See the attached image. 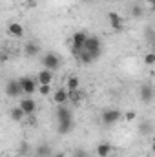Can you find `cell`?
Masks as SVG:
<instances>
[{
  "mask_svg": "<svg viewBox=\"0 0 155 157\" xmlns=\"http://www.w3.org/2000/svg\"><path fill=\"white\" fill-rule=\"evenodd\" d=\"M144 62H146L148 66H153V64H155V55H153V53H148V55L144 57Z\"/></svg>",
  "mask_w": 155,
  "mask_h": 157,
  "instance_id": "603a6c76",
  "label": "cell"
},
{
  "mask_svg": "<svg viewBox=\"0 0 155 157\" xmlns=\"http://www.w3.org/2000/svg\"><path fill=\"white\" fill-rule=\"evenodd\" d=\"M9 117H11V121H15V122H20V121L26 119V115H24L22 108L17 106V108H11V110H9Z\"/></svg>",
  "mask_w": 155,
  "mask_h": 157,
  "instance_id": "2e32d148",
  "label": "cell"
},
{
  "mask_svg": "<svg viewBox=\"0 0 155 157\" xmlns=\"http://www.w3.org/2000/svg\"><path fill=\"white\" fill-rule=\"evenodd\" d=\"M131 15H133L135 18H141V17H142V7H141V6H133V7H131Z\"/></svg>",
  "mask_w": 155,
  "mask_h": 157,
  "instance_id": "7402d4cb",
  "label": "cell"
},
{
  "mask_svg": "<svg viewBox=\"0 0 155 157\" xmlns=\"http://www.w3.org/2000/svg\"><path fill=\"white\" fill-rule=\"evenodd\" d=\"M146 37H148V40H150V42L153 40V29H152V28H148V29H146Z\"/></svg>",
  "mask_w": 155,
  "mask_h": 157,
  "instance_id": "d4e9b609",
  "label": "cell"
},
{
  "mask_svg": "<svg viewBox=\"0 0 155 157\" xmlns=\"http://www.w3.org/2000/svg\"><path fill=\"white\" fill-rule=\"evenodd\" d=\"M108 18H110V24H112V28L117 29V31H120L122 28H124V20H122V17L115 13V11H112L110 15H108Z\"/></svg>",
  "mask_w": 155,
  "mask_h": 157,
  "instance_id": "8fae6325",
  "label": "cell"
},
{
  "mask_svg": "<svg viewBox=\"0 0 155 157\" xmlns=\"http://www.w3.org/2000/svg\"><path fill=\"white\" fill-rule=\"evenodd\" d=\"M37 90H39V93L42 95V97H47V95H51V93H53L51 84H37Z\"/></svg>",
  "mask_w": 155,
  "mask_h": 157,
  "instance_id": "d6986e66",
  "label": "cell"
},
{
  "mask_svg": "<svg viewBox=\"0 0 155 157\" xmlns=\"http://www.w3.org/2000/svg\"><path fill=\"white\" fill-rule=\"evenodd\" d=\"M53 102H55L57 106H60V104H68V90H66V88H59V90H55V91H53Z\"/></svg>",
  "mask_w": 155,
  "mask_h": 157,
  "instance_id": "ba28073f",
  "label": "cell"
},
{
  "mask_svg": "<svg viewBox=\"0 0 155 157\" xmlns=\"http://www.w3.org/2000/svg\"><path fill=\"white\" fill-rule=\"evenodd\" d=\"M133 119H135V112H128V113H126V121H128V122H131Z\"/></svg>",
  "mask_w": 155,
  "mask_h": 157,
  "instance_id": "484cf974",
  "label": "cell"
},
{
  "mask_svg": "<svg viewBox=\"0 0 155 157\" xmlns=\"http://www.w3.org/2000/svg\"><path fill=\"white\" fill-rule=\"evenodd\" d=\"M139 132L142 133V135H150L152 133V122H141V126H139Z\"/></svg>",
  "mask_w": 155,
  "mask_h": 157,
  "instance_id": "44dd1931",
  "label": "cell"
},
{
  "mask_svg": "<svg viewBox=\"0 0 155 157\" xmlns=\"http://www.w3.org/2000/svg\"><path fill=\"white\" fill-rule=\"evenodd\" d=\"M152 99H153V88H152V84H144V86H141V101H144V102H152Z\"/></svg>",
  "mask_w": 155,
  "mask_h": 157,
  "instance_id": "7c38bea8",
  "label": "cell"
},
{
  "mask_svg": "<svg viewBox=\"0 0 155 157\" xmlns=\"http://www.w3.org/2000/svg\"><path fill=\"white\" fill-rule=\"evenodd\" d=\"M78 84H80V82H78V77L77 75H71V77L68 78V88H66V90H68V91L78 90Z\"/></svg>",
  "mask_w": 155,
  "mask_h": 157,
  "instance_id": "ffe728a7",
  "label": "cell"
},
{
  "mask_svg": "<svg viewBox=\"0 0 155 157\" xmlns=\"http://www.w3.org/2000/svg\"><path fill=\"white\" fill-rule=\"evenodd\" d=\"M51 157H66V154H64V152H55Z\"/></svg>",
  "mask_w": 155,
  "mask_h": 157,
  "instance_id": "83f0119b",
  "label": "cell"
},
{
  "mask_svg": "<svg viewBox=\"0 0 155 157\" xmlns=\"http://www.w3.org/2000/svg\"><path fill=\"white\" fill-rule=\"evenodd\" d=\"M28 150H29L28 144H22V146H20V154H22V155H28Z\"/></svg>",
  "mask_w": 155,
  "mask_h": 157,
  "instance_id": "4316f807",
  "label": "cell"
},
{
  "mask_svg": "<svg viewBox=\"0 0 155 157\" xmlns=\"http://www.w3.org/2000/svg\"><path fill=\"white\" fill-rule=\"evenodd\" d=\"M88 39V35L84 33V31H77V33H73V37H71V53L77 57V53L82 49V46H84V42Z\"/></svg>",
  "mask_w": 155,
  "mask_h": 157,
  "instance_id": "277c9868",
  "label": "cell"
},
{
  "mask_svg": "<svg viewBox=\"0 0 155 157\" xmlns=\"http://www.w3.org/2000/svg\"><path fill=\"white\" fill-rule=\"evenodd\" d=\"M37 84H51L53 82V71L49 70H40L39 75H37Z\"/></svg>",
  "mask_w": 155,
  "mask_h": 157,
  "instance_id": "4fadbf2b",
  "label": "cell"
},
{
  "mask_svg": "<svg viewBox=\"0 0 155 157\" xmlns=\"http://www.w3.org/2000/svg\"><path fill=\"white\" fill-rule=\"evenodd\" d=\"M6 93H7L9 97H20V95H22V86H20V82H18V80H9V82L6 84Z\"/></svg>",
  "mask_w": 155,
  "mask_h": 157,
  "instance_id": "52a82bcc",
  "label": "cell"
},
{
  "mask_svg": "<svg viewBox=\"0 0 155 157\" xmlns=\"http://www.w3.org/2000/svg\"><path fill=\"white\" fill-rule=\"evenodd\" d=\"M112 154V144L110 143H100L97 144V155L99 157H108Z\"/></svg>",
  "mask_w": 155,
  "mask_h": 157,
  "instance_id": "e0dca14e",
  "label": "cell"
},
{
  "mask_svg": "<svg viewBox=\"0 0 155 157\" xmlns=\"http://www.w3.org/2000/svg\"><path fill=\"white\" fill-rule=\"evenodd\" d=\"M40 64L44 66V70H49V71H57L60 68V57L55 55V53H46L42 59H40Z\"/></svg>",
  "mask_w": 155,
  "mask_h": 157,
  "instance_id": "7a4b0ae2",
  "label": "cell"
},
{
  "mask_svg": "<svg viewBox=\"0 0 155 157\" xmlns=\"http://www.w3.org/2000/svg\"><path fill=\"white\" fill-rule=\"evenodd\" d=\"M120 117H122V113L119 112V110H115V108H108V110H104L102 112V124L104 126H113V124H117L119 121H120Z\"/></svg>",
  "mask_w": 155,
  "mask_h": 157,
  "instance_id": "3957f363",
  "label": "cell"
},
{
  "mask_svg": "<svg viewBox=\"0 0 155 157\" xmlns=\"http://www.w3.org/2000/svg\"><path fill=\"white\" fill-rule=\"evenodd\" d=\"M73 157H88V154H86V150H75Z\"/></svg>",
  "mask_w": 155,
  "mask_h": 157,
  "instance_id": "cb8c5ba5",
  "label": "cell"
},
{
  "mask_svg": "<svg viewBox=\"0 0 155 157\" xmlns=\"http://www.w3.org/2000/svg\"><path fill=\"white\" fill-rule=\"evenodd\" d=\"M7 33L11 37H15V39H20V37H24V26L18 24V22H11L7 26Z\"/></svg>",
  "mask_w": 155,
  "mask_h": 157,
  "instance_id": "30bf717a",
  "label": "cell"
},
{
  "mask_svg": "<svg viewBox=\"0 0 155 157\" xmlns=\"http://www.w3.org/2000/svg\"><path fill=\"white\" fill-rule=\"evenodd\" d=\"M70 117H73V115H71V110H70L66 104H60V106H57V121L70 119Z\"/></svg>",
  "mask_w": 155,
  "mask_h": 157,
  "instance_id": "9a60e30c",
  "label": "cell"
},
{
  "mask_svg": "<svg viewBox=\"0 0 155 157\" xmlns=\"http://www.w3.org/2000/svg\"><path fill=\"white\" fill-rule=\"evenodd\" d=\"M24 53H26L28 57H37L40 53V46L37 42H28V44L24 46Z\"/></svg>",
  "mask_w": 155,
  "mask_h": 157,
  "instance_id": "5bb4252c",
  "label": "cell"
},
{
  "mask_svg": "<svg viewBox=\"0 0 155 157\" xmlns=\"http://www.w3.org/2000/svg\"><path fill=\"white\" fill-rule=\"evenodd\" d=\"M82 49L88 51L93 60H97L100 57V40L97 39V37H88L86 42H84V46H82Z\"/></svg>",
  "mask_w": 155,
  "mask_h": 157,
  "instance_id": "6da1fadb",
  "label": "cell"
},
{
  "mask_svg": "<svg viewBox=\"0 0 155 157\" xmlns=\"http://www.w3.org/2000/svg\"><path fill=\"white\" fill-rule=\"evenodd\" d=\"M20 108H22L24 115H35V112H37V102H35L31 97H26V99L20 101Z\"/></svg>",
  "mask_w": 155,
  "mask_h": 157,
  "instance_id": "8992f818",
  "label": "cell"
},
{
  "mask_svg": "<svg viewBox=\"0 0 155 157\" xmlns=\"http://www.w3.org/2000/svg\"><path fill=\"white\" fill-rule=\"evenodd\" d=\"M18 82H20V86H22V93L31 95V93L37 91V80H33L31 77H22Z\"/></svg>",
  "mask_w": 155,
  "mask_h": 157,
  "instance_id": "5b68a950",
  "label": "cell"
},
{
  "mask_svg": "<svg viewBox=\"0 0 155 157\" xmlns=\"http://www.w3.org/2000/svg\"><path fill=\"white\" fill-rule=\"evenodd\" d=\"M35 155L37 157H51L53 155V150L49 144H40L39 148L35 150Z\"/></svg>",
  "mask_w": 155,
  "mask_h": 157,
  "instance_id": "ac0fdd59",
  "label": "cell"
},
{
  "mask_svg": "<svg viewBox=\"0 0 155 157\" xmlns=\"http://www.w3.org/2000/svg\"><path fill=\"white\" fill-rule=\"evenodd\" d=\"M71 128H73V117L62 119V121H59V124H57V132H59L60 135L70 133V132H71Z\"/></svg>",
  "mask_w": 155,
  "mask_h": 157,
  "instance_id": "9c48e42d",
  "label": "cell"
},
{
  "mask_svg": "<svg viewBox=\"0 0 155 157\" xmlns=\"http://www.w3.org/2000/svg\"><path fill=\"white\" fill-rule=\"evenodd\" d=\"M144 2H146V4H150V6H153V4H155V0H144Z\"/></svg>",
  "mask_w": 155,
  "mask_h": 157,
  "instance_id": "f1b7e54d",
  "label": "cell"
}]
</instances>
